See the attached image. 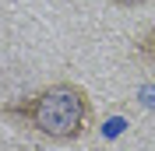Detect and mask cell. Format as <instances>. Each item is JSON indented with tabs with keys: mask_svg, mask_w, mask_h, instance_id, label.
I'll list each match as a JSON object with an SVG mask.
<instances>
[{
	"mask_svg": "<svg viewBox=\"0 0 155 151\" xmlns=\"http://www.w3.org/2000/svg\"><path fill=\"white\" fill-rule=\"evenodd\" d=\"M7 113L21 116L35 133L49 137V141H78L88 130L92 120V102H88L85 88L71 85V81H57L35 92L25 105L7 109Z\"/></svg>",
	"mask_w": 155,
	"mask_h": 151,
	"instance_id": "6da1fadb",
	"label": "cell"
},
{
	"mask_svg": "<svg viewBox=\"0 0 155 151\" xmlns=\"http://www.w3.org/2000/svg\"><path fill=\"white\" fill-rule=\"evenodd\" d=\"M141 53H145V56H148V60H155V28H152V32H148V35H145V39H141Z\"/></svg>",
	"mask_w": 155,
	"mask_h": 151,
	"instance_id": "7a4b0ae2",
	"label": "cell"
},
{
	"mask_svg": "<svg viewBox=\"0 0 155 151\" xmlns=\"http://www.w3.org/2000/svg\"><path fill=\"white\" fill-rule=\"evenodd\" d=\"M109 4H116V7H141V4H148V0H109Z\"/></svg>",
	"mask_w": 155,
	"mask_h": 151,
	"instance_id": "3957f363",
	"label": "cell"
}]
</instances>
